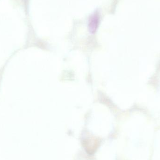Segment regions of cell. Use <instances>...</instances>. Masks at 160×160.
I'll return each mask as SVG.
<instances>
[{
  "mask_svg": "<svg viewBox=\"0 0 160 160\" xmlns=\"http://www.w3.org/2000/svg\"><path fill=\"white\" fill-rule=\"evenodd\" d=\"M99 22V17L97 13H94L89 19L88 27L90 32L94 33L98 29Z\"/></svg>",
  "mask_w": 160,
  "mask_h": 160,
  "instance_id": "1",
  "label": "cell"
}]
</instances>
